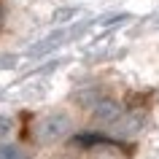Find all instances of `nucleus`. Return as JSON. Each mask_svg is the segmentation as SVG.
<instances>
[{"instance_id": "f03ea898", "label": "nucleus", "mask_w": 159, "mask_h": 159, "mask_svg": "<svg viewBox=\"0 0 159 159\" xmlns=\"http://www.w3.org/2000/svg\"><path fill=\"white\" fill-rule=\"evenodd\" d=\"M92 116L97 124H116L119 119H121V105H119L116 100H100V102H94V111H92Z\"/></svg>"}, {"instance_id": "f257e3e1", "label": "nucleus", "mask_w": 159, "mask_h": 159, "mask_svg": "<svg viewBox=\"0 0 159 159\" xmlns=\"http://www.w3.org/2000/svg\"><path fill=\"white\" fill-rule=\"evenodd\" d=\"M70 127H73V121H70L67 113H59V111H57V113H46V116H41L38 121H35L33 138H35V143L49 146V143L62 140V138L70 132Z\"/></svg>"}, {"instance_id": "7ed1b4c3", "label": "nucleus", "mask_w": 159, "mask_h": 159, "mask_svg": "<svg viewBox=\"0 0 159 159\" xmlns=\"http://www.w3.org/2000/svg\"><path fill=\"white\" fill-rule=\"evenodd\" d=\"M0 159H25V154L16 146H0Z\"/></svg>"}, {"instance_id": "20e7f679", "label": "nucleus", "mask_w": 159, "mask_h": 159, "mask_svg": "<svg viewBox=\"0 0 159 159\" xmlns=\"http://www.w3.org/2000/svg\"><path fill=\"white\" fill-rule=\"evenodd\" d=\"M11 129H14V121H11L8 116H0V140H3V138H8Z\"/></svg>"}, {"instance_id": "39448f33", "label": "nucleus", "mask_w": 159, "mask_h": 159, "mask_svg": "<svg viewBox=\"0 0 159 159\" xmlns=\"http://www.w3.org/2000/svg\"><path fill=\"white\" fill-rule=\"evenodd\" d=\"M0 16H3V11H0Z\"/></svg>"}]
</instances>
